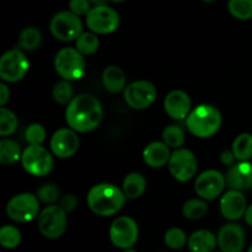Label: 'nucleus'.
Instances as JSON below:
<instances>
[{
	"label": "nucleus",
	"mask_w": 252,
	"mask_h": 252,
	"mask_svg": "<svg viewBox=\"0 0 252 252\" xmlns=\"http://www.w3.org/2000/svg\"><path fill=\"white\" fill-rule=\"evenodd\" d=\"M103 108L98 98L90 94L74 96L66 105L65 122L68 127L78 133H89L101 125Z\"/></svg>",
	"instance_id": "1"
},
{
	"label": "nucleus",
	"mask_w": 252,
	"mask_h": 252,
	"mask_svg": "<svg viewBox=\"0 0 252 252\" xmlns=\"http://www.w3.org/2000/svg\"><path fill=\"white\" fill-rule=\"evenodd\" d=\"M127 197L122 189L113 184L101 182L91 187L86 196V202L94 214L98 217H112L125 206Z\"/></svg>",
	"instance_id": "2"
},
{
	"label": "nucleus",
	"mask_w": 252,
	"mask_h": 252,
	"mask_svg": "<svg viewBox=\"0 0 252 252\" xmlns=\"http://www.w3.org/2000/svg\"><path fill=\"white\" fill-rule=\"evenodd\" d=\"M185 122L192 135L201 139H207L218 133L223 120L218 108L209 103H201L192 108Z\"/></svg>",
	"instance_id": "3"
},
{
	"label": "nucleus",
	"mask_w": 252,
	"mask_h": 252,
	"mask_svg": "<svg viewBox=\"0 0 252 252\" xmlns=\"http://www.w3.org/2000/svg\"><path fill=\"white\" fill-rule=\"evenodd\" d=\"M54 69L64 80H80L85 75V56L75 47H64L59 49L54 57Z\"/></svg>",
	"instance_id": "4"
},
{
	"label": "nucleus",
	"mask_w": 252,
	"mask_h": 252,
	"mask_svg": "<svg viewBox=\"0 0 252 252\" xmlns=\"http://www.w3.org/2000/svg\"><path fill=\"white\" fill-rule=\"evenodd\" d=\"M21 165L31 176H47L51 174L54 166L53 153L47 150L43 145L29 144L22 152Z\"/></svg>",
	"instance_id": "5"
},
{
	"label": "nucleus",
	"mask_w": 252,
	"mask_h": 252,
	"mask_svg": "<svg viewBox=\"0 0 252 252\" xmlns=\"http://www.w3.org/2000/svg\"><path fill=\"white\" fill-rule=\"evenodd\" d=\"M39 199L36 194L30 192L15 194L6 204V216L16 223H29L38 218L41 213Z\"/></svg>",
	"instance_id": "6"
},
{
	"label": "nucleus",
	"mask_w": 252,
	"mask_h": 252,
	"mask_svg": "<svg viewBox=\"0 0 252 252\" xmlns=\"http://www.w3.org/2000/svg\"><path fill=\"white\" fill-rule=\"evenodd\" d=\"M59 204H48L43 208L37 218L38 230L44 238L49 240L59 239L66 230L68 216Z\"/></svg>",
	"instance_id": "7"
},
{
	"label": "nucleus",
	"mask_w": 252,
	"mask_h": 252,
	"mask_svg": "<svg viewBox=\"0 0 252 252\" xmlns=\"http://www.w3.org/2000/svg\"><path fill=\"white\" fill-rule=\"evenodd\" d=\"M52 36L62 42L75 41L83 33V21L80 16L70 10H63L54 15L49 21Z\"/></svg>",
	"instance_id": "8"
},
{
	"label": "nucleus",
	"mask_w": 252,
	"mask_h": 252,
	"mask_svg": "<svg viewBox=\"0 0 252 252\" xmlns=\"http://www.w3.org/2000/svg\"><path fill=\"white\" fill-rule=\"evenodd\" d=\"M30 61L21 48L6 51L0 58V78L4 83H17L26 76Z\"/></svg>",
	"instance_id": "9"
},
{
	"label": "nucleus",
	"mask_w": 252,
	"mask_h": 252,
	"mask_svg": "<svg viewBox=\"0 0 252 252\" xmlns=\"http://www.w3.org/2000/svg\"><path fill=\"white\" fill-rule=\"evenodd\" d=\"M86 26L96 34H110L120 26V15L108 5H95L85 16Z\"/></svg>",
	"instance_id": "10"
},
{
	"label": "nucleus",
	"mask_w": 252,
	"mask_h": 252,
	"mask_svg": "<svg viewBox=\"0 0 252 252\" xmlns=\"http://www.w3.org/2000/svg\"><path fill=\"white\" fill-rule=\"evenodd\" d=\"M158 96L157 86L149 80H135L128 84L123 91V98L130 108L145 110L155 102Z\"/></svg>",
	"instance_id": "11"
},
{
	"label": "nucleus",
	"mask_w": 252,
	"mask_h": 252,
	"mask_svg": "<svg viewBox=\"0 0 252 252\" xmlns=\"http://www.w3.org/2000/svg\"><path fill=\"white\" fill-rule=\"evenodd\" d=\"M110 240L116 248L128 250L137 244L139 238V228L137 221L127 216L118 217L111 224L108 230Z\"/></svg>",
	"instance_id": "12"
},
{
	"label": "nucleus",
	"mask_w": 252,
	"mask_h": 252,
	"mask_svg": "<svg viewBox=\"0 0 252 252\" xmlns=\"http://www.w3.org/2000/svg\"><path fill=\"white\" fill-rule=\"evenodd\" d=\"M169 171L179 182H187L193 179L198 170V161L193 153L186 148L174 149L169 160Z\"/></svg>",
	"instance_id": "13"
},
{
	"label": "nucleus",
	"mask_w": 252,
	"mask_h": 252,
	"mask_svg": "<svg viewBox=\"0 0 252 252\" xmlns=\"http://www.w3.org/2000/svg\"><path fill=\"white\" fill-rule=\"evenodd\" d=\"M225 187V175L214 169L201 172L194 181V192L207 202L219 198L224 193Z\"/></svg>",
	"instance_id": "14"
},
{
	"label": "nucleus",
	"mask_w": 252,
	"mask_h": 252,
	"mask_svg": "<svg viewBox=\"0 0 252 252\" xmlns=\"http://www.w3.org/2000/svg\"><path fill=\"white\" fill-rule=\"evenodd\" d=\"M80 145L78 132L68 128H59L53 133L49 142V148L53 155L59 159H69L76 154Z\"/></svg>",
	"instance_id": "15"
},
{
	"label": "nucleus",
	"mask_w": 252,
	"mask_h": 252,
	"mask_svg": "<svg viewBox=\"0 0 252 252\" xmlns=\"http://www.w3.org/2000/svg\"><path fill=\"white\" fill-rule=\"evenodd\" d=\"M218 246L223 252H243L245 248V231L240 224L228 223L218 231Z\"/></svg>",
	"instance_id": "16"
},
{
	"label": "nucleus",
	"mask_w": 252,
	"mask_h": 252,
	"mask_svg": "<svg viewBox=\"0 0 252 252\" xmlns=\"http://www.w3.org/2000/svg\"><path fill=\"white\" fill-rule=\"evenodd\" d=\"M219 208H220L221 216L225 219L230 221L239 220L245 216V212L248 209L246 197L241 191L229 189L220 196Z\"/></svg>",
	"instance_id": "17"
},
{
	"label": "nucleus",
	"mask_w": 252,
	"mask_h": 252,
	"mask_svg": "<svg viewBox=\"0 0 252 252\" xmlns=\"http://www.w3.org/2000/svg\"><path fill=\"white\" fill-rule=\"evenodd\" d=\"M164 110L175 121L186 120L192 111V101L189 94L182 90H172L165 96Z\"/></svg>",
	"instance_id": "18"
},
{
	"label": "nucleus",
	"mask_w": 252,
	"mask_h": 252,
	"mask_svg": "<svg viewBox=\"0 0 252 252\" xmlns=\"http://www.w3.org/2000/svg\"><path fill=\"white\" fill-rule=\"evenodd\" d=\"M226 187L236 191L252 189V164L250 161H239L229 166L225 175Z\"/></svg>",
	"instance_id": "19"
},
{
	"label": "nucleus",
	"mask_w": 252,
	"mask_h": 252,
	"mask_svg": "<svg viewBox=\"0 0 252 252\" xmlns=\"http://www.w3.org/2000/svg\"><path fill=\"white\" fill-rule=\"evenodd\" d=\"M171 154V148L164 142H152L143 150V160L149 167L160 169L169 164Z\"/></svg>",
	"instance_id": "20"
},
{
	"label": "nucleus",
	"mask_w": 252,
	"mask_h": 252,
	"mask_svg": "<svg viewBox=\"0 0 252 252\" xmlns=\"http://www.w3.org/2000/svg\"><path fill=\"white\" fill-rule=\"evenodd\" d=\"M101 80H102L105 90L110 94L123 93L126 86H127L125 71L117 65L106 66L102 71V75H101Z\"/></svg>",
	"instance_id": "21"
},
{
	"label": "nucleus",
	"mask_w": 252,
	"mask_h": 252,
	"mask_svg": "<svg viewBox=\"0 0 252 252\" xmlns=\"http://www.w3.org/2000/svg\"><path fill=\"white\" fill-rule=\"evenodd\" d=\"M218 245V239L207 229H201L189 235L187 248L191 252H213Z\"/></svg>",
	"instance_id": "22"
},
{
	"label": "nucleus",
	"mask_w": 252,
	"mask_h": 252,
	"mask_svg": "<svg viewBox=\"0 0 252 252\" xmlns=\"http://www.w3.org/2000/svg\"><path fill=\"white\" fill-rule=\"evenodd\" d=\"M147 180L139 172H130L123 179L122 191L128 199H137L144 194Z\"/></svg>",
	"instance_id": "23"
},
{
	"label": "nucleus",
	"mask_w": 252,
	"mask_h": 252,
	"mask_svg": "<svg viewBox=\"0 0 252 252\" xmlns=\"http://www.w3.org/2000/svg\"><path fill=\"white\" fill-rule=\"evenodd\" d=\"M21 147L19 143L10 138H1L0 140V164L5 166L15 165L16 162L21 161L22 157Z\"/></svg>",
	"instance_id": "24"
},
{
	"label": "nucleus",
	"mask_w": 252,
	"mask_h": 252,
	"mask_svg": "<svg viewBox=\"0 0 252 252\" xmlns=\"http://www.w3.org/2000/svg\"><path fill=\"white\" fill-rule=\"evenodd\" d=\"M231 150L238 161H249L252 158V134L250 133L239 134L234 139Z\"/></svg>",
	"instance_id": "25"
},
{
	"label": "nucleus",
	"mask_w": 252,
	"mask_h": 252,
	"mask_svg": "<svg viewBox=\"0 0 252 252\" xmlns=\"http://www.w3.org/2000/svg\"><path fill=\"white\" fill-rule=\"evenodd\" d=\"M42 42V34L38 29L33 26L25 27L19 34V46L22 51H36Z\"/></svg>",
	"instance_id": "26"
},
{
	"label": "nucleus",
	"mask_w": 252,
	"mask_h": 252,
	"mask_svg": "<svg viewBox=\"0 0 252 252\" xmlns=\"http://www.w3.org/2000/svg\"><path fill=\"white\" fill-rule=\"evenodd\" d=\"M208 212V204L203 198H191L186 201L182 206V214L189 220H198L203 218Z\"/></svg>",
	"instance_id": "27"
},
{
	"label": "nucleus",
	"mask_w": 252,
	"mask_h": 252,
	"mask_svg": "<svg viewBox=\"0 0 252 252\" xmlns=\"http://www.w3.org/2000/svg\"><path fill=\"white\" fill-rule=\"evenodd\" d=\"M75 48L83 56H93L100 48V39L95 32H83L75 39Z\"/></svg>",
	"instance_id": "28"
},
{
	"label": "nucleus",
	"mask_w": 252,
	"mask_h": 252,
	"mask_svg": "<svg viewBox=\"0 0 252 252\" xmlns=\"http://www.w3.org/2000/svg\"><path fill=\"white\" fill-rule=\"evenodd\" d=\"M162 142L165 144L169 145L171 149H179L182 148L186 140V135H185L184 129L177 125H170L166 126L162 130Z\"/></svg>",
	"instance_id": "29"
},
{
	"label": "nucleus",
	"mask_w": 252,
	"mask_h": 252,
	"mask_svg": "<svg viewBox=\"0 0 252 252\" xmlns=\"http://www.w3.org/2000/svg\"><path fill=\"white\" fill-rule=\"evenodd\" d=\"M19 126L17 116L10 108L2 106L0 108V135L1 138H6L14 134Z\"/></svg>",
	"instance_id": "30"
},
{
	"label": "nucleus",
	"mask_w": 252,
	"mask_h": 252,
	"mask_svg": "<svg viewBox=\"0 0 252 252\" xmlns=\"http://www.w3.org/2000/svg\"><path fill=\"white\" fill-rule=\"evenodd\" d=\"M228 10L236 20L248 21L252 19V0H229Z\"/></svg>",
	"instance_id": "31"
},
{
	"label": "nucleus",
	"mask_w": 252,
	"mask_h": 252,
	"mask_svg": "<svg viewBox=\"0 0 252 252\" xmlns=\"http://www.w3.org/2000/svg\"><path fill=\"white\" fill-rule=\"evenodd\" d=\"M21 233L14 225H4L0 229V245L7 250L16 249L21 244Z\"/></svg>",
	"instance_id": "32"
},
{
	"label": "nucleus",
	"mask_w": 252,
	"mask_h": 252,
	"mask_svg": "<svg viewBox=\"0 0 252 252\" xmlns=\"http://www.w3.org/2000/svg\"><path fill=\"white\" fill-rule=\"evenodd\" d=\"M52 97L59 105H68L74 98V90L73 86H71V81L64 80V79L58 81L53 86Z\"/></svg>",
	"instance_id": "33"
},
{
	"label": "nucleus",
	"mask_w": 252,
	"mask_h": 252,
	"mask_svg": "<svg viewBox=\"0 0 252 252\" xmlns=\"http://www.w3.org/2000/svg\"><path fill=\"white\" fill-rule=\"evenodd\" d=\"M36 196L38 197L39 202L44 204H56L57 202L61 201L62 194L59 187H57L53 184H44L41 187H38L36 192Z\"/></svg>",
	"instance_id": "34"
},
{
	"label": "nucleus",
	"mask_w": 252,
	"mask_h": 252,
	"mask_svg": "<svg viewBox=\"0 0 252 252\" xmlns=\"http://www.w3.org/2000/svg\"><path fill=\"white\" fill-rule=\"evenodd\" d=\"M187 236L182 229L171 228L165 233L164 243L171 250H180L187 244Z\"/></svg>",
	"instance_id": "35"
},
{
	"label": "nucleus",
	"mask_w": 252,
	"mask_h": 252,
	"mask_svg": "<svg viewBox=\"0 0 252 252\" xmlns=\"http://www.w3.org/2000/svg\"><path fill=\"white\" fill-rule=\"evenodd\" d=\"M46 129L41 123H31L25 130V139L29 144L42 145L46 140Z\"/></svg>",
	"instance_id": "36"
},
{
	"label": "nucleus",
	"mask_w": 252,
	"mask_h": 252,
	"mask_svg": "<svg viewBox=\"0 0 252 252\" xmlns=\"http://www.w3.org/2000/svg\"><path fill=\"white\" fill-rule=\"evenodd\" d=\"M91 2L89 0H70L69 10L78 16H86L91 10Z\"/></svg>",
	"instance_id": "37"
},
{
	"label": "nucleus",
	"mask_w": 252,
	"mask_h": 252,
	"mask_svg": "<svg viewBox=\"0 0 252 252\" xmlns=\"http://www.w3.org/2000/svg\"><path fill=\"white\" fill-rule=\"evenodd\" d=\"M59 206L66 212V213H70L78 206V197L73 193H68L62 196L61 201H59Z\"/></svg>",
	"instance_id": "38"
},
{
	"label": "nucleus",
	"mask_w": 252,
	"mask_h": 252,
	"mask_svg": "<svg viewBox=\"0 0 252 252\" xmlns=\"http://www.w3.org/2000/svg\"><path fill=\"white\" fill-rule=\"evenodd\" d=\"M220 161L221 164L225 165V166H231V165L235 164L236 158L235 155H234L233 150L230 149V150H224V152H221Z\"/></svg>",
	"instance_id": "39"
},
{
	"label": "nucleus",
	"mask_w": 252,
	"mask_h": 252,
	"mask_svg": "<svg viewBox=\"0 0 252 252\" xmlns=\"http://www.w3.org/2000/svg\"><path fill=\"white\" fill-rule=\"evenodd\" d=\"M10 100V89L5 83L0 84V105L5 106Z\"/></svg>",
	"instance_id": "40"
},
{
	"label": "nucleus",
	"mask_w": 252,
	"mask_h": 252,
	"mask_svg": "<svg viewBox=\"0 0 252 252\" xmlns=\"http://www.w3.org/2000/svg\"><path fill=\"white\" fill-rule=\"evenodd\" d=\"M244 218H245L246 224H248V225H250L252 228V204L248 206V209H246Z\"/></svg>",
	"instance_id": "41"
},
{
	"label": "nucleus",
	"mask_w": 252,
	"mask_h": 252,
	"mask_svg": "<svg viewBox=\"0 0 252 252\" xmlns=\"http://www.w3.org/2000/svg\"><path fill=\"white\" fill-rule=\"evenodd\" d=\"M89 1H90L91 4H93L94 6H95V5H103V4H106V1H107V0H89Z\"/></svg>",
	"instance_id": "42"
},
{
	"label": "nucleus",
	"mask_w": 252,
	"mask_h": 252,
	"mask_svg": "<svg viewBox=\"0 0 252 252\" xmlns=\"http://www.w3.org/2000/svg\"><path fill=\"white\" fill-rule=\"evenodd\" d=\"M202 1H204V2H208V4H209V2H214V1H216V0H202Z\"/></svg>",
	"instance_id": "43"
},
{
	"label": "nucleus",
	"mask_w": 252,
	"mask_h": 252,
	"mask_svg": "<svg viewBox=\"0 0 252 252\" xmlns=\"http://www.w3.org/2000/svg\"><path fill=\"white\" fill-rule=\"evenodd\" d=\"M111 1H113V2H123V1H126V0H111Z\"/></svg>",
	"instance_id": "44"
},
{
	"label": "nucleus",
	"mask_w": 252,
	"mask_h": 252,
	"mask_svg": "<svg viewBox=\"0 0 252 252\" xmlns=\"http://www.w3.org/2000/svg\"><path fill=\"white\" fill-rule=\"evenodd\" d=\"M123 252H137V251L133 250V249H128V250H125Z\"/></svg>",
	"instance_id": "45"
},
{
	"label": "nucleus",
	"mask_w": 252,
	"mask_h": 252,
	"mask_svg": "<svg viewBox=\"0 0 252 252\" xmlns=\"http://www.w3.org/2000/svg\"><path fill=\"white\" fill-rule=\"evenodd\" d=\"M248 252H252V245L250 246V248H249V249H248Z\"/></svg>",
	"instance_id": "46"
},
{
	"label": "nucleus",
	"mask_w": 252,
	"mask_h": 252,
	"mask_svg": "<svg viewBox=\"0 0 252 252\" xmlns=\"http://www.w3.org/2000/svg\"><path fill=\"white\" fill-rule=\"evenodd\" d=\"M213 252H223V251H213Z\"/></svg>",
	"instance_id": "47"
}]
</instances>
